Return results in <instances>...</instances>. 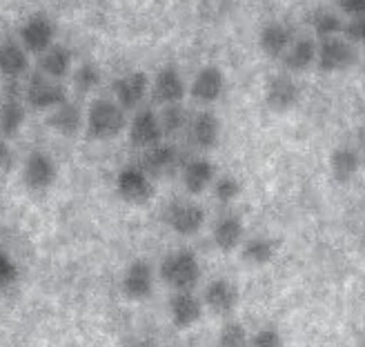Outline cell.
I'll return each mask as SVG.
<instances>
[{
	"instance_id": "cell-2",
	"label": "cell",
	"mask_w": 365,
	"mask_h": 347,
	"mask_svg": "<svg viewBox=\"0 0 365 347\" xmlns=\"http://www.w3.org/2000/svg\"><path fill=\"white\" fill-rule=\"evenodd\" d=\"M160 279L174 291H192L200 281V263L192 249H176L160 263Z\"/></svg>"
},
{
	"instance_id": "cell-16",
	"label": "cell",
	"mask_w": 365,
	"mask_h": 347,
	"mask_svg": "<svg viewBox=\"0 0 365 347\" xmlns=\"http://www.w3.org/2000/svg\"><path fill=\"white\" fill-rule=\"evenodd\" d=\"M152 94H154V100L160 103L163 107L176 105V103H180L182 98H185L187 85H185V81H182L180 71L176 67H163L154 76Z\"/></svg>"
},
{
	"instance_id": "cell-37",
	"label": "cell",
	"mask_w": 365,
	"mask_h": 347,
	"mask_svg": "<svg viewBox=\"0 0 365 347\" xmlns=\"http://www.w3.org/2000/svg\"><path fill=\"white\" fill-rule=\"evenodd\" d=\"M339 7L343 14H348L350 18L365 16V0H339Z\"/></svg>"
},
{
	"instance_id": "cell-24",
	"label": "cell",
	"mask_w": 365,
	"mask_h": 347,
	"mask_svg": "<svg viewBox=\"0 0 365 347\" xmlns=\"http://www.w3.org/2000/svg\"><path fill=\"white\" fill-rule=\"evenodd\" d=\"M317 51H319L317 41L309 38V36H301V38H297L289 45L287 53L283 56V65L289 71H294V74L297 71H305L317 63Z\"/></svg>"
},
{
	"instance_id": "cell-38",
	"label": "cell",
	"mask_w": 365,
	"mask_h": 347,
	"mask_svg": "<svg viewBox=\"0 0 365 347\" xmlns=\"http://www.w3.org/2000/svg\"><path fill=\"white\" fill-rule=\"evenodd\" d=\"M14 162V152L5 138H0V172H7Z\"/></svg>"
},
{
	"instance_id": "cell-3",
	"label": "cell",
	"mask_w": 365,
	"mask_h": 347,
	"mask_svg": "<svg viewBox=\"0 0 365 347\" xmlns=\"http://www.w3.org/2000/svg\"><path fill=\"white\" fill-rule=\"evenodd\" d=\"M356 49L350 41L345 38H323L319 43L317 51V65L325 74H341V71H348L356 63Z\"/></svg>"
},
{
	"instance_id": "cell-8",
	"label": "cell",
	"mask_w": 365,
	"mask_h": 347,
	"mask_svg": "<svg viewBox=\"0 0 365 347\" xmlns=\"http://www.w3.org/2000/svg\"><path fill=\"white\" fill-rule=\"evenodd\" d=\"M21 43L31 53H45L53 45L56 27L49 21L47 14H31L21 27Z\"/></svg>"
},
{
	"instance_id": "cell-30",
	"label": "cell",
	"mask_w": 365,
	"mask_h": 347,
	"mask_svg": "<svg viewBox=\"0 0 365 347\" xmlns=\"http://www.w3.org/2000/svg\"><path fill=\"white\" fill-rule=\"evenodd\" d=\"M158 120H160L163 134H165V136L180 134L182 130H187V127H190V114L185 112V107H182L180 103L163 107L160 114H158Z\"/></svg>"
},
{
	"instance_id": "cell-15",
	"label": "cell",
	"mask_w": 365,
	"mask_h": 347,
	"mask_svg": "<svg viewBox=\"0 0 365 347\" xmlns=\"http://www.w3.org/2000/svg\"><path fill=\"white\" fill-rule=\"evenodd\" d=\"M203 305L218 316H227L239 305V289L227 279H214L205 287Z\"/></svg>"
},
{
	"instance_id": "cell-4",
	"label": "cell",
	"mask_w": 365,
	"mask_h": 347,
	"mask_svg": "<svg viewBox=\"0 0 365 347\" xmlns=\"http://www.w3.org/2000/svg\"><path fill=\"white\" fill-rule=\"evenodd\" d=\"M116 192L130 205H145L154 196L152 176L140 165H127L116 176Z\"/></svg>"
},
{
	"instance_id": "cell-20",
	"label": "cell",
	"mask_w": 365,
	"mask_h": 347,
	"mask_svg": "<svg viewBox=\"0 0 365 347\" xmlns=\"http://www.w3.org/2000/svg\"><path fill=\"white\" fill-rule=\"evenodd\" d=\"M294 43V38H292V31L287 25L279 23V21H272L267 25H263L261 33H259V47L261 51L265 53L267 58H283L289 45Z\"/></svg>"
},
{
	"instance_id": "cell-35",
	"label": "cell",
	"mask_w": 365,
	"mask_h": 347,
	"mask_svg": "<svg viewBox=\"0 0 365 347\" xmlns=\"http://www.w3.org/2000/svg\"><path fill=\"white\" fill-rule=\"evenodd\" d=\"M18 281V265L7 252L0 249V291L9 289Z\"/></svg>"
},
{
	"instance_id": "cell-5",
	"label": "cell",
	"mask_w": 365,
	"mask_h": 347,
	"mask_svg": "<svg viewBox=\"0 0 365 347\" xmlns=\"http://www.w3.org/2000/svg\"><path fill=\"white\" fill-rule=\"evenodd\" d=\"M25 98L34 109H41V112H51V109L69 100L67 87L61 81H53L45 74H34L29 78Z\"/></svg>"
},
{
	"instance_id": "cell-13",
	"label": "cell",
	"mask_w": 365,
	"mask_h": 347,
	"mask_svg": "<svg viewBox=\"0 0 365 347\" xmlns=\"http://www.w3.org/2000/svg\"><path fill=\"white\" fill-rule=\"evenodd\" d=\"M225 91V76L223 71L216 65H205L198 69V74L194 76L192 85H190V94L194 100L203 103V105H212L218 98L223 96Z\"/></svg>"
},
{
	"instance_id": "cell-33",
	"label": "cell",
	"mask_w": 365,
	"mask_h": 347,
	"mask_svg": "<svg viewBox=\"0 0 365 347\" xmlns=\"http://www.w3.org/2000/svg\"><path fill=\"white\" fill-rule=\"evenodd\" d=\"M103 76H101V69L94 63H85L74 71V85L78 91L87 94V91H94L101 85Z\"/></svg>"
},
{
	"instance_id": "cell-12",
	"label": "cell",
	"mask_w": 365,
	"mask_h": 347,
	"mask_svg": "<svg viewBox=\"0 0 365 347\" xmlns=\"http://www.w3.org/2000/svg\"><path fill=\"white\" fill-rule=\"evenodd\" d=\"M112 89L116 103L127 112V109H136L145 100L150 91V78L145 71H130V74L116 78Z\"/></svg>"
},
{
	"instance_id": "cell-18",
	"label": "cell",
	"mask_w": 365,
	"mask_h": 347,
	"mask_svg": "<svg viewBox=\"0 0 365 347\" xmlns=\"http://www.w3.org/2000/svg\"><path fill=\"white\" fill-rule=\"evenodd\" d=\"M187 130H190V138L196 147L203 152H210L218 145V138H221V120H218V116L214 112L203 109V112H198L190 118Z\"/></svg>"
},
{
	"instance_id": "cell-17",
	"label": "cell",
	"mask_w": 365,
	"mask_h": 347,
	"mask_svg": "<svg viewBox=\"0 0 365 347\" xmlns=\"http://www.w3.org/2000/svg\"><path fill=\"white\" fill-rule=\"evenodd\" d=\"M243 236H245V223L239 214L225 212L216 218L212 239H214V245L221 252H234L236 247H241Z\"/></svg>"
},
{
	"instance_id": "cell-32",
	"label": "cell",
	"mask_w": 365,
	"mask_h": 347,
	"mask_svg": "<svg viewBox=\"0 0 365 347\" xmlns=\"http://www.w3.org/2000/svg\"><path fill=\"white\" fill-rule=\"evenodd\" d=\"M241 192H243V185L234 174H223L214 180V198L223 205L234 203V200L241 196Z\"/></svg>"
},
{
	"instance_id": "cell-6",
	"label": "cell",
	"mask_w": 365,
	"mask_h": 347,
	"mask_svg": "<svg viewBox=\"0 0 365 347\" xmlns=\"http://www.w3.org/2000/svg\"><path fill=\"white\" fill-rule=\"evenodd\" d=\"M165 225L178 236H194L205 225V209L192 200H174L165 209Z\"/></svg>"
},
{
	"instance_id": "cell-7",
	"label": "cell",
	"mask_w": 365,
	"mask_h": 347,
	"mask_svg": "<svg viewBox=\"0 0 365 347\" xmlns=\"http://www.w3.org/2000/svg\"><path fill=\"white\" fill-rule=\"evenodd\" d=\"M120 289L130 301H145L148 296H152L154 269H152L150 261L136 259L127 265V269L123 274V281H120Z\"/></svg>"
},
{
	"instance_id": "cell-31",
	"label": "cell",
	"mask_w": 365,
	"mask_h": 347,
	"mask_svg": "<svg viewBox=\"0 0 365 347\" xmlns=\"http://www.w3.org/2000/svg\"><path fill=\"white\" fill-rule=\"evenodd\" d=\"M216 347H250V334L245 325L230 321L221 327L216 338Z\"/></svg>"
},
{
	"instance_id": "cell-26",
	"label": "cell",
	"mask_w": 365,
	"mask_h": 347,
	"mask_svg": "<svg viewBox=\"0 0 365 347\" xmlns=\"http://www.w3.org/2000/svg\"><path fill=\"white\" fill-rule=\"evenodd\" d=\"M71 69V51L65 45L53 43L45 53H41V74L63 81Z\"/></svg>"
},
{
	"instance_id": "cell-34",
	"label": "cell",
	"mask_w": 365,
	"mask_h": 347,
	"mask_svg": "<svg viewBox=\"0 0 365 347\" xmlns=\"http://www.w3.org/2000/svg\"><path fill=\"white\" fill-rule=\"evenodd\" d=\"M250 347H283V336L277 327H261L250 336Z\"/></svg>"
},
{
	"instance_id": "cell-9",
	"label": "cell",
	"mask_w": 365,
	"mask_h": 347,
	"mask_svg": "<svg viewBox=\"0 0 365 347\" xmlns=\"http://www.w3.org/2000/svg\"><path fill=\"white\" fill-rule=\"evenodd\" d=\"M301 98L299 83L292 78L289 74H277L267 81L265 87V103L272 112L285 114L289 109H294Z\"/></svg>"
},
{
	"instance_id": "cell-36",
	"label": "cell",
	"mask_w": 365,
	"mask_h": 347,
	"mask_svg": "<svg viewBox=\"0 0 365 347\" xmlns=\"http://www.w3.org/2000/svg\"><path fill=\"white\" fill-rule=\"evenodd\" d=\"M345 41H350L352 45H363L365 43V16L350 18L343 27Z\"/></svg>"
},
{
	"instance_id": "cell-29",
	"label": "cell",
	"mask_w": 365,
	"mask_h": 347,
	"mask_svg": "<svg viewBox=\"0 0 365 347\" xmlns=\"http://www.w3.org/2000/svg\"><path fill=\"white\" fill-rule=\"evenodd\" d=\"M309 25H312L314 33L319 36V38H334V36H339L345 27L343 18L330 9H317L312 16H309Z\"/></svg>"
},
{
	"instance_id": "cell-22",
	"label": "cell",
	"mask_w": 365,
	"mask_h": 347,
	"mask_svg": "<svg viewBox=\"0 0 365 347\" xmlns=\"http://www.w3.org/2000/svg\"><path fill=\"white\" fill-rule=\"evenodd\" d=\"M29 69V51L14 41L0 43V74L5 78H21Z\"/></svg>"
},
{
	"instance_id": "cell-25",
	"label": "cell",
	"mask_w": 365,
	"mask_h": 347,
	"mask_svg": "<svg viewBox=\"0 0 365 347\" xmlns=\"http://www.w3.org/2000/svg\"><path fill=\"white\" fill-rule=\"evenodd\" d=\"M361 156L356 150L348 147V145H341V147H336L332 154H330V174L336 182H350L359 170H361Z\"/></svg>"
},
{
	"instance_id": "cell-23",
	"label": "cell",
	"mask_w": 365,
	"mask_h": 347,
	"mask_svg": "<svg viewBox=\"0 0 365 347\" xmlns=\"http://www.w3.org/2000/svg\"><path fill=\"white\" fill-rule=\"evenodd\" d=\"M47 125L61 136H76L83 127V112L76 103H63L56 109H51L47 116Z\"/></svg>"
},
{
	"instance_id": "cell-40",
	"label": "cell",
	"mask_w": 365,
	"mask_h": 347,
	"mask_svg": "<svg viewBox=\"0 0 365 347\" xmlns=\"http://www.w3.org/2000/svg\"><path fill=\"white\" fill-rule=\"evenodd\" d=\"M361 347H365V343H363V345H361Z\"/></svg>"
},
{
	"instance_id": "cell-1",
	"label": "cell",
	"mask_w": 365,
	"mask_h": 347,
	"mask_svg": "<svg viewBox=\"0 0 365 347\" xmlns=\"http://www.w3.org/2000/svg\"><path fill=\"white\" fill-rule=\"evenodd\" d=\"M127 125L125 109L116 100L107 98H96L87 109V136L94 140H114L116 136L123 134Z\"/></svg>"
},
{
	"instance_id": "cell-39",
	"label": "cell",
	"mask_w": 365,
	"mask_h": 347,
	"mask_svg": "<svg viewBox=\"0 0 365 347\" xmlns=\"http://www.w3.org/2000/svg\"><path fill=\"white\" fill-rule=\"evenodd\" d=\"M363 167H365V160H363Z\"/></svg>"
},
{
	"instance_id": "cell-27",
	"label": "cell",
	"mask_w": 365,
	"mask_h": 347,
	"mask_svg": "<svg viewBox=\"0 0 365 347\" xmlns=\"http://www.w3.org/2000/svg\"><path fill=\"white\" fill-rule=\"evenodd\" d=\"M241 257L252 267H265L277 257V243L267 236H254L241 245Z\"/></svg>"
},
{
	"instance_id": "cell-14",
	"label": "cell",
	"mask_w": 365,
	"mask_h": 347,
	"mask_svg": "<svg viewBox=\"0 0 365 347\" xmlns=\"http://www.w3.org/2000/svg\"><path fill=\"white\" fill-rule=\"evenodd\" d=\"M203 301L194 291H174L170 299V318L178 330H190L203 316Z\"/></svg>"
},
{
	"instance_id": "cell-28",
	"label": "cell",
	"mask_w": 365,
	"mask_h": 347,
	"mask_svg": "<svg viewBox=\"0 0 365 347\" xmlns=\"http://www.w3.org/2000/svg\"><path fill=\"white\" fill-rule=\"evenodd\" d=\"M25 118H27L25 105L16 96H9L7 100H3L0 103V136L3 138L16 136L23 130Z\"/></svg>"
},
{
	"instance_id": "cell-21",
	"label": "cell",
	"mask_w": 365,
	"mask_h": 347,
	"mask_svg": "<svg viewBox=\"0 0 365 347\" xmlns=\"http://www.w3.org/2000/svg\"><path fill=\"white\" fill-rule=\"evenodd\" d=\"M182 187L190 194H203L216 180V167L207 158H192L182 167Z\"/></svg>"
},
{
	"instance_id": "cell-10",
	"label": "cell",
	"mask_w": 365,
	"mask_h": 347,
	"mask_svg": "<svg viewBox=\"0 0 365 347\" xmlns=\"http://www.w3.org/2000/svg\"><path fill=\"white\" fill-rule=\"evenodd\" d=\"M58 167L53 158L45 152H31L25 160L23 180L31 192H47L56 182Z\"/></svg>"
},
{
	"instance_id": "cell-11",
	"label": "cell",
	"mask_w": 365,
	"mask_h": 347,
	"mask_svg": "<svg viewBox=\"0 0 365 347\" xmlns=\"http://www.w3.org/2000/svg\"><path fill=\"white\" fill-rule=\"evenodd\" d=\"M163 136L165 134H163L158 114L154 109H138L130 123V143L134 147L145 152V150L154 147V145H158Z\"/></svg>"
},
{
	"instance_id": "cell-19",
	"label": "cell",
	"mask_w": 365,
	"mask_h": 347,
	"mask_svg": "<svg viewBox=\"0 0 365 347\" xmlns=\"http://www.w3.org/2000/svg\"><path fill=\"white\" fill-rule=\"evenodd\" d=\"M176 165H178V150L170 143H158V145H154V147L143 152L140 167L152 178L172 174L176 170Z\"/></svg>"
}]
</instances>
